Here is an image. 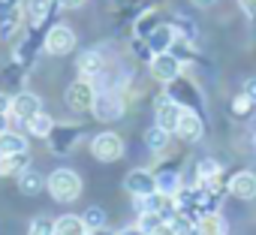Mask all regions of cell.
Here are the masks:
<instances>
[{"instance_id": "1", "label": "cell", "mask_w": 256, "mask_h": 235, "mask_svg": "<svg viewBox=\"0 0 256 235\" xmlns=\"http://www.w3.org/2000/svg\"><path fill=\"white\" fill-rule=\"evenodd\" d=\"M46 187H48V193H52L54 202H72V199H78V193H82V178H78L72 169H54V172L48 175Z\"/></svg>"}, {"instance_id": "2", "label": "cell", "mask_w": 256, "mask_h": 235, "mask_svg": "<svg viewBox=\"0 0 256 235\" xmlns=\"http://www.w3.org/2000/svg\"><path fill=\"white\" fill-rule=\"evenodd\" d=\"M181 112H184V106H181L178 100H172L169 90L154 100V121H157V127H163V130H169V133H175Z\"/></svg>"}, {"instance_id": "3", "label": "cell", "mask_w": 256, "mask_h": 235, "mask_svg": "<svg viewBox=\"0 0 256 235\" xmlns=\"http://www.w3.org/2000/svg\"><path fill=\"white\" fill-rule=\"evenodd\" d=\"M151 76L157 78V82H163V84H169V82H175L178 76H181V58L175 54V52H157L151 60Z\"/></svg>"}, {"instance_id": "4", "label": "cell", "mask_w": 256, "mask_h": 235, "mask_svg": "<svg viewBox=\"0 0 256 235\" xmlns=\"http://www.w3.org/2000/svg\"><path fill=\"white\" fill-rule=\"evenodd\" d=\"M90 154L100 160V163H114L124 157V139L118 133H100L94 142H90Z\"/></svg>"}, {"instance_id": "5", "label": "cell", "mask_w": 256, "mask_h": 235, "mask_svg": "<svg viewBox=\"0 0 256 235\" xmlns=\"http://www.w3.org/2000/svg\"><path fill=\"white\" fill-rule=\"evenodd\" d=\"M22 0H0V40H12L22 28Z\"/></svg>"}, {"instance_id": "6", "label": "cell", "mask_w": 256, "mask_h": 235, "mask_svg": "<svg viewBox=\"0 0 256 235\" xmlns=\"http://www.w3.org/2000/svg\"><path fill=\"white\" fill-rule=\"evenodd\" d=\"M64 100H66V106L72 112H90L94 108V100H96V90H94V84L88 78H82V82H72L66 88Z\"/></svg>"}, {"instance_id": "7", "label": "cell", "mask_w": 256, "mask_h": 235, "mask_svg": "<svg viewBox=\"0 0 256 235\" xmlns=\"http://www.w3.org/2000/svg\"><path fill=\"white\" fill-rule=\"evenodd\" d=\"M76 48V34H72V28H66V24H54L48 34H46V52L48 54H70Z\"/></svg>"}, {"instance_id": "8", "label": "cell", "mask_w": 256, "mask_h": 235, "mask_svg": "<svg viewBox=\"0 0 256 235\" xmlns=\"http://www.w3.org/2000/svg\"><path fill=\"white\" fill-rule=\"evenodd\" d=\"M175 133H178V139H184V142H199L202 136H205V124H202V114L199 112H193V108H184L181 112V118H178V127H175Z\"/></svg>"}, {"instance_id": "9", "label": "cell", "mask_w": 256, "mask_h": 235, "mask_svg": "<svg viewBox=\"0 0 256 235\" xmlns=\"http://www.w3.org/2000/svg\"><path fill=\"white\" fill-rule=\"evenodd\" d=\"M124 190L133 193V196H148V193L157 190V175L148 172V169H133L124 178Z\"/></svg>"}, {"instance_id": "10", "label": "cell", "mask_w": 256, "mask_h": 235, "mask_svg": "<svg viewBox=\"0 0 256 235\" xmlns=\"http://www.w3.org/2000/svg\"><path fill=\"white\" fill-rule=\"evenodd\" d=\"M10 112L18 118V121L28 124L36 112H42V100H40L36 94H30V90H18V94L12 96V102H10Z\"/></svg>"}, {"instance_id": "11", "label": "cell", "mask_w": 256, "mask_h": 235, "mask_svg": "<svg viewBox=\"0 0 256 235\" xmlns=\"http://www.w3.org/2000/svg\"><path fill=\"white\" fill-rule=\"evenodd\" d=\"M94 118H100V121H118V118L124 114V100L120 96H114V94H96V100H94Z\"/></svg>"}, {"instance_id": "12", "label": "cell", "mask_w": 256, "mask_h": 235, "mask_svg": "<svg viewBox=\"0 0 256 235\" xmlns=\"http://www.w3.org/2000/svg\"><path fill=\"white\" fill-rule=\"evenodd\" d=\"M166 88H169V96H172V100H178L181 106H190L193 112H196V108L202 106V94H199V90H196V88H193L190 82H184L181 76H178L175 82H169Z\"/></svg>"}, {"instance_id": "13", "label": "cell", "mask_w": 256, "mask_h": 235, "mask_svg": "<svg viewBox=\"0 0 256 235\" xmlns=\"http://www.w3.org/2000/svg\"><path fill=\"white\" fill-rule=\"evenodd\" d=\"M145 40H148V46H151L154 54H157V52H172V46L178 42V30H175L172 24H163V22H160Z\"/></svg>"}, {"instance_id": "14", "label": "cell", "mask_w": 256, "mask_h": 235, "mask_svg": "<svg viewBox=\"0 0 256 235\" xmlns=\"http://www.w3.org/2000/svg\"><path fill=\"white\" fill-rule=\"evenodd\" d=\"M229 193L238 199H256V172L241 169L229 178Z\"/></svg>"}, {"instance_id": "15", "label": "cell", "mask_w": 256, "mask_h": 235, "mask_svg": "<svg viewBox=\"0 0 256 235\" xmlns=\"http://www.w3.org/2000/svg\"><path fill=\"white\" fill-rule=\"evenodd\" d=\"M102 66H106V60H102V54H100V52L88 48V52H82V54H78V72H82L84 78L100 76V72H102Z\"/></svg>"}, {"instance_id": "16", "label": "cell", "mask_w": 256, "mask_h": 235, "mask_svg": "<svg viewBox=\"0 0 256 235\" xmlns=\"http://www.w3.org/2000/svg\"><path fill=\"white\" fill-rule=\"evenodd\" d=\"M196 226H199L202 235H226V220H223L220 211H205V214L196 220Z\"/></svg>"}, {"instance_id": "17", "label": "cell", "mask_w": 256, "mask_h": 235, "mask_svg": "<svg viewBox=\"0 0 256 235\" xmlns=\"http://www.w3.org/2000/svg\"><path fill=\"white\" fill-rule=\"evenodd\" d=\"M88 232H90V229H88L84 220L76 217V214H64V217L54 220V235H88Z\"/></svg>"}, {"instance_id": "18", "label": "cell", "mask_w": 256, "mask_h": 235, "mask_svg": "<svg viewBox=\"0 0 256 235\" xmlns=\"http://www.w3.org/2000/svg\"><path fill=\"white\" fill-rule=\"evenodd\" d=\"M48 139H52L54 151H58V154H64L66 148H72V145H76V139H78V127H54V130L48 133Z\"/></svg>"}, {"instance_id": "19", "label": "cell", "mask_w": 256, "mask_h": 235, "mask_svg": "<svg viewBox=\"0 0 256 235\" xmlns=\"http://www.w3.org/2000/svg\"><path fill=\"white\" fill-rule=\"evenodd\" d=\"M28 166H30V154H4V160H0V175L18 178Z\"/></svg>"}, {"instance_id": "20", "label": "cell", "mask_w": 256, "mask_h": 235, "mask_svg": "<svg viewBox=\"0 0 256 235\" xmlns=\"http://www.w3.org/2000/svg\"><path fill=\"white\" fill-rule=\"evenodd\" d=\"M0 154H28V139L22 133L4 130L0 133Z\"/></svg>"}, {"instance_id": "21", "label": "cell", "mask_w": 256, "mask_h": 235, "mask_svg": "<svg viewBox=\"0 0 256 235\" xmlns=\"http://www.w3.org/2000/svg\"><path fill=\"white\" fill-rule=\"evenodd\" d=\"M42 187H46V178H42L36 169H30V166H28V169L18 175V190H22L24 196H36Z\"/></svg>"}, {"instance_id": "22", "label": "cell", "mask_w": 256, "mask_h": 235, "mask_svg": "<svg viewBox=\"0 0 256 235\" xmlns=\"http://www.w3.org/2000/svg\"><path fill=\"white\" fill-rule=\"evenodd\" d=\"M157 175V190L160 193H169V196H175L184 184H181V175L175 172V169H163V172H154Z\"/></svg>"}, {"instance_id": "23", "label": "cell", "mask_w": 256, "mask_h": 235, "mask_svg": "<svg viewBox=\"0 0 256 235\" xmlns=\"http://www.w3.org/2000/svg\"><path fill=\"white\" fill-rule=\"evenodd\" d=\"M58 4V0H30L28 4V16H30V24L40 28L48 16H52V6Z\"/></svg>"}, {"instance_id": "24", "label": "cell", "mask_w": 256, "mask_h": 235, "mask_svg": "<svg viewBox=\"0 0 256 235\" xmlns=\"http://www.w3.org/2000/svg\"><path fill=\"white\" fill-rule=\"evenodd\" d=\"M169 139H172V133H169V130H163V127H157V124L145 133V145H148L154 154L166 151V148H169Z\"/></svg>"}, {"instance_id": "25", "label": "cell", "mask_w": 256, "mask_h": 235, "mask_svg": "<svg viewBox=\"0 0 256 235\" xmlns=\"http://www.w3.org/2000/svg\"><path fill=\"white\" fill-rule=\"evenodd\" d=\"M28 130H30L36 139H48V133L54 130V121H52V118H48L46 112H36V114L30 118V121H28Z\"/></svg>"}, {"instance_id": "26", "label": "cell", "mask_w": 256, "mask_h": 235, "mask_svg": "<svg viewBox=\"0 0 256 235\" xmlns=\"http://www.w3.org/2000/svg\"><path fill=\"white\" fill-rule=\"evenodd\" d=\"M217 175H220V163H217V160L205 157V160H199V163H196V178H199V184L214 181Z\"/></svg>"}, {"instance_id": "27", "label": "cell", "mask_w": 256, "mask_h": 235, "mask_svg": "<svg viewBox=\"0 0 256 235\" xmlns=\"http://www.w3.org/2000/svg\"><path fill=\"white\" fill-rule=\"evenodd\" d=\"M163 223H166V220H163L157 211H139V223H136V226H139L145 235H154V232H157Z\"/></svg>"}, {"instance_id": "28", "label": "cell", "mask_w": 256, "mask_h": 235, "mask_svg": "<svg viewBox=\"0 0 256 235\" xmlns=\"http://www.w3.org/2000/svg\"><path fill=\"white\" fill-rule=\"evenodd\" d=\"M82 220H84V226H88L90 232H94V229H102V226H106V211H102L100 205H90V208H84Z\"/></svg>"}, {"instance_id": "29", "label": "cell", "mask_w": 256, "mask_h": 235, "mask_svg": "<svg viewBox=\"0 0 256 235\" xmlns=\"http://www.w3.org/2000/svg\"><path fill=\"white\" fill-rule=\"evenodd\" d=\"M28 235H54V220L52 217H34Z\"/></svg>"}, {"instance_id": "30", "label": "cell", "mask_w": 256, "mask_h": 235, "mask_svg": "<svg viewBox=\"0 0 256 235\" xmlns=\"http://www.w3.org/2000/svg\"><path fill=\"white\" fill-rule=\"evenodd\" d=\"M157 24H160L157 12H148V16H142V18L136 22V36H142V40H145V36H148V34H151Z\"/></svg>"}, {"instance_id": "31", "label": "cell", "mask_w": 256, "mask_h": 235, "mask_svg": "<svg viewBox=\"0 0 256 235\" xmlns=\"http://www.w3.org/2000/svg\"><path fill=\"white\" fill-rule=\"evenodd\" d=\"M253 112V102L244 96V94H238L235 100H232V114H238V118H247Z\"/></svg>"}, {"instance_id": "32", "label": "cell", "mask_w": 256, "mask_h": 235, "mask_svg": "<svg viewBox=\"0 0 256 235\" xmlns=\"http://www.w3.org/2000/svg\"><path fill=\"white\" fill-rule=\"evenodd\" d=\"M241 94H244V96H247V100H250V102L256 106V76L244 82V88H241Z\"/></svg>"}, {"instance_id": "33", "label": "cell", "mask_w": 256, "mask_h": 235, "mask_svg": "<svg viewBox=\"0 0 256 235\" xmlns=\"http://www.w3.org/2000/svg\"><path fill=\"white\" fill-rule=\"evenodd\" d=\"M238 6H241V12H244L247 18L256 22V0H238Z\"/></svg>"}, {"instance_id": "34", "label": "cell", "mask_w": 256, "mask_h": 235, "mask_svg": "<svg viewBox=\"0 0 256 235\" xmlns=\"http://www.w3.org/2000/svg\"><path fill=\"white\" fill-rule=\"evenodd\" d=\"M82 4H84V0H58V6H60V10H78Z\"/></svg>"}, {"instance_id": "35", "label": "cell", "mask_w": 256, "mask_h": 235, "mask_svg": "<svg viewBox=\"0 0 256 235\" xmlns=\"http://www.w3.org/2000/svg\"><path fill=\"white\" fill-rule=\"evenodd\" d=\"M190 4H193L196 10H211V6L217 4V0H190Z\"/></svg>"}, {"instance_id": "36", "label": "cell", "mask_w": 256, "mask_h": 235, "mask_svg": "<svg viewBox=\"0 0 256 235\" xmlns=\"http://www.w3.org/2000/svg\"><path fill=\"white\" fill-rule=\"evenodd\" d=\"M154 235H178V232H175V226H172V223H163Z\"/></svg>"}, {"instance_id": "37", "label": "cell", "mask_w": 256, "mask_h": 235, "mask_svg": "<svg viewBox=\"0 0 256 235\" xmlns=\"http://www.w3.org/2000/svg\"><path fill=\"white\" fill-rule=\"evenodd\" d=\"M118 235H145V232H142V229H139V226H130V229H120V232H118Z\"/></svg>"}, {"instance_id": "38", "label": "cell", "mask_w": 256, "mask_h": 235, "mask_svg": "<svg viewBox=\"0 0 256 235\" xmlns=\"http://www.w3.org/2000/svg\"><path fill=\"white\" fill-rule=\"evenodd\" d=\"M4 130H10V127H6V112H0V133Z\"/></svg>"}, {"instance_id": "39", "label": "cell", "mask_w": 256, "mask_h": 235, "mask_svg": "<svg viewBox=\"0 0 256 235\" xmlns=\"http://www.w3.org/2000/svg\"><path fill=\"white\" fill-rule=\"evenodd\" d=\"M94 235H108V232L106 229H94Z\"/></svg>"}, {"instance_id": "40", "label": "cell", "mask_w": 256, "mask_h": 235, "mask_svg": "<svg viewBox=\"0 0 256 235\" xmlns=\"http://www.w3.org/2000/svg\"><path fill=\"white\" fill-rule=\"evenodd\" d=\"M253 145H256V133H253Z\"/></svg>"}, {"instance_id": "41", "label": "cell", "mask_w": 256, "mask_h": 235, "mask_svg": "<svg viewBox=\"0 0 256 235\" xmlns=\"http://www.w3.org/2000/svg\"><path fill=\"white\" fill-rule=\"evenodd\" d=\"M0 160H4V154H0Z\"/></svg>"}]
</instances>
